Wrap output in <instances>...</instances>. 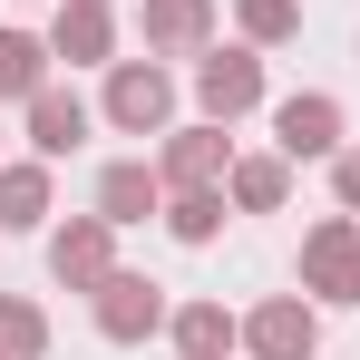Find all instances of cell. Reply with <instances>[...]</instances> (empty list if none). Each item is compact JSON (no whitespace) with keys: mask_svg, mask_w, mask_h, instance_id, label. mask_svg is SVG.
Returning <instances> with one entry per match:
<instances>
[{"mask_svg":"<svg viewBox=\"0 0 360 360\" xmlns=\"http://www.w3.org/2000/svg\"><path fill=\"white\" fill-rule=\"evenodd\" d=\"M214 166H224V136H214V127H185L156 176H166V185H214Z\"/></svg>","mask_w":360,"mask_h":360,"instance_id":"5bb4252c","label":"cell"},{"mask_svg":"<svg viewBox=\"0 0 360 360\" xmlns=\"http://www.w3.org/2000/svg\"><path fill=\"white\" fill-rule=\"evenodd\" d=\"M108 117H117L127 136H156V127L176 117V78H166L156 59H127L117 78H108Z\"/></svg>","mask_w":360,"mask_h":360,"instance_id":"6da1fadb","label":"cell"},{"mask_svg":"<svg viewBox=\"0 0 360 360\" xmlns=\"http://www.w3.org/2000/svg\"><path fill=\"white\" fill-rule=\"evenodd\" d=\"M49 214V176L39 166H0V234H30Z\"/></svg>","mask_w":360,"mask_h":360,"instance_id":"7c38bea8","label":"cell"},{"mask_svg":"<svg viewBox=\"0 0 360 360\" xmlns=\"http://www.w3.org/2000/svg\"><path fill=\"white\" fill-rule=\"evenodd\" d=\"M59 59H68V68L108 59V10H98V0H78V10L59 20Z\"/></svg>","mask_w":360,"mask_h":360,"instance_id":"2e32d148","label":"cell"},{"mask_svg":"<svg viewBox=\"0 0 360 360\" xmlns=\"http://www.w3.org/2000/svg\"><path fill=\"white\" fill-rule=\"evenodd\" d=\"M302 292L360 302V234L351 224H311V243H302Z\"/></svg>","mask_w":360,"mask_h":360,"instance_id":"7a4b0ae2","label":"cell"},{"mask_svg":"<svg viewBox=\"0 0 360 360\" xmlns=\"http://www.w3.org/2000/svg\"><path fill=\"white\" fill-rule=\"evenodd\" d=\"M108 234H117L108 214H78L68 234H49V273H59L68 292H98V283L117 273V263H108Z\"/></svg>","mask_w":360,"mask_h":360,"instance_id":"3957f363","label":"cell"},{"mask_svg":"<svg viewBox=\"0 0 360 360\" xmlns=\"http://www.w3.org/2000/svg\"><path fill=\"white\" fill-rule=\"evenodd\" d=\"M78 136H88V108H78L68 88H39V98H30V146H39V156H68Z\"/></svg>","mask_w":360,"mask_h":360,"instance_id":"9c48e42d","label":"cell"},{"mask_svg":"<svg viewBox=\"0 0 360 360\" xmlns=\"http://www.w3.org/2000/svg\"><path fill=\"white\" fill-rule=\"evenodd\" d=\"M214 30V0H146V39L156 49H195Z\"/></svg>","mask_w":360,"mask_h":360,"instance_id":"8fae6325","label":"cell"},{"mask_svg":"<svg viewBox=\"0 0 360 360\" xmlns=\"http://www.w3.org/2000/svg\"><path fill=\"white\" fill-rule=\"evenodd\" d=\"M176 351L185 360H224L234 351V311H224V302H185L176 311Z\"/></svg>","mask_w":360,"mask_h":360,"instance_id":"30bf717a","label":"cell"},{"mask_svg":"<svg viewBox=\"0 0 360 360\" xmlns=\"http://www.w3.org/2000/svg\"><path fill=\"white\" fill-rule=\"evenodd\" d=\"M156 205H166V176H156V166H136V156L98 176V214H108V224H146Z\"/></svg>","mask_w":360,"mask_h":360,"instance_id":"ba28073f","label":"cell"},{"mask_svg":"<svg viewBox=\"0 0 360 360\" xmlns=\"http://www.w3.org/2000/svg\"><path fill=\"white\" fill-rule=\"evenodd\" d=\"M234 195L253 205V214H273V205H283V166H243V176H234Z\"/></svg>","mask_w":360,"mask_h":360,"instance_id":"ac0fdd59","label":"cell"},{"mask_svg":"<svg viewBox=\"0 0 360 360\" xmlns=\"http://www.w3.org/2000/svg\"><path fill=\"white\" fill-rule=\"evenodd\" d=\"M311 302L302 292H283V302H263L253 321H243V341H253V360H311Z\"/></svg>","mask_w":360,"mask_h":360,"instance_id":"5b68a950","label":"cell"},{"mask_svg":"<svg viewBox=\"0 0 360 360\" xmlns=\"http://www.w3.org/2000/svg\"><path fill=\"white\" fill-rule=\"evenodd\" d=\"M195 98H205L214 117H243V108L263 98V59H253V49H214V59L195 68Z\"/></svg>","mask_w":360,"mask_h":360,"instance_id":"8992f818","label":"cell"},{"mask_svg":"<svg viewBox=\"0 0 360 360\" xmlns=\"http://www.w3.org/2000/svg\"><path fill=\"white\" fill-rule=\"evenodd\" d=\"M39 341H49V321L30 302H0V360H39Z\"/></svg>","mask_w":360,"mask_h":360,"instance_id":"e0dca14e","label":"cell"},{"mask_svg":"<svg viewBox=\"0 0 360 360\" xmlns=\"http://www.w3.org/2000/svg\"><path fill=\"white\" fill-rule=\"evenodd\" d=\"M273 136H283V156H341V108L331 98H283Z\"/></svg>","mask_w":360,"mask_h":360,"instance_id":"52a82bcc","label":"cell"},{"mask_svg":"<svg viewBox=\"0 0 360 360\" xmlns=\"http://www.w3.org/2000/svg\"><path fill=\"white\" fill-rule=\"evenodd\" d=\"M156 321H166V292L156 283H136V273H108L98 283V331L108 341H146Z\"/></svg>","mask_w":360,"mask_h":360,"instance_id":"277c9868","label":"cell"},{"mask_svg":"<svg viewBox=\"0 0 360 360\" xmlns=\"http://www.w3.org/2000/svg\"><path fill=\"white\" fill-rule=\"evenodd\" d=\"M292 20H302L292 0H243V30H253V39H283Z\"/></svg>","mask_w":360,"mask_h":360,"instance_id":"d6986e66","label":"cell"},{"mask_svg":"<svg viewBox=\"0 0 360 360\" xmlns=\"http://www.w3.org/2000/svg\"><path fill=\"white\" fill-rule=\"evenodd\" d=\"M331 185H341V205H351V214H360V146H351V156H341V166H331Z\"/></svg>","mask_w":360,"mask_h":360,"instance_id":"ffe728a7","label":"cell"},{"mask_svg":"<svg viewBox=\"0 0 360 360\" xmlns=\"http://www.w3.org/2000/svg\"><path fill=\"white\" fill-rule=\"evenodd\" d=\"M49 88V49L30 30H0V98H39Z\"/></svg>","mask_w":360,"mask_h":360,"instance_id":"4fadbf2b","label":"cell"},{"mask_svg":"<svg viewBox=\"0 0 360 360\" xmlns=\"http://www.w3.org/2000/svg\"><path fill=\"white\" fill-rule=\"evenodd\" d=\"M214 224H224V195L214 185H185L176 205H166V234L176 243H214Z\"/></svg>","mask_w":360,"mask_h":360,"instance_id":"9a60e30c","label":"cell"}]
</instances>
